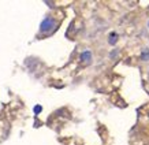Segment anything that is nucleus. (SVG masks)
I'll use <instances>...</instances> for the list:
<instances>
[{
  "label": "nucleus",
  "instance_id": "1",
  "mask_svg": "<svg viewBox=\"0 0 149 145\" xmlns=\"http://www.w3.org/2000/svg\"><path fill=\"white\" fill-rule=\"evenodd\" d=\"M56 27H58V22L55 21V18L47 17L40 25V33H42V34H51V33H54L56 30Z\"/></svg>",
  "mask_w": 149,
  "mask_h": 145
},
{
  "label": "nucleus",
  "instance_id": "2",
  "mask_svg": "<svg viewBox=\"0 0 149 145\" xmlns=\"http://www.w3.org/2000/svg\"><path fill=\"white\" fill-rule=\"evenodd\" d=\"M81 60L84 63H91L92 62V52L91 51H84L81 54Z\"/></svg>",
  "mask_w": 149,
  "mask_h": 145
},
{
  "label": "nucleus",
  "instance_id": "3",
  "mask_svg": "<svg viewBox=\"0 0 149 145\" xmlns=\"http://www.w3.org/2000/svg\"><path fill=\"white\" fill-rule=\"evenodd\" d=\"M118 41V33H111L109 34V38H108V43L111 45H115Z\"/></svg>",
  "mask_w": 149,
  "mask_h": 145
},
{
  "label": "nucleus",
  "instance_id": "4",
  "mask_svg": "<svg viewBox=\"0 0 149 145\" xmlns=\"http://www.w3.org/2000/svg\"><path fill=\"white\" fill-rule=\"evenodd\" d=\"M141 58H142V60H149V51L145 49L142 52V55H141Z\"/></svg>",
  "mask_w": 149,
  "mask_h": 145
},
{
  "label": "nucleus",
  "instance_id": "5",
  "mask_svg": "<svg viewBox=\"0 0 149 145\" xmlns=\"http://www.w3.org/2000/svg\"><path fill=\"white\" fill-rule=\"evenodd\" d=\"M33 111H34V114H40L41 111H42V107H41V105H36V107L33 108Z\"/></svg>",
  "mask_w": 149,
  "mask_h": 145
}]
</instances>
